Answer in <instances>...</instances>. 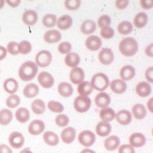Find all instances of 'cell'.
Listing matches in <instances>:
<instances>
[{"label": "cell", "mask_w": 153, "mask_h": 153, "mask_svg": "<svg viewBox=\"0 0 153 153\" xmlns=\"http://www.w3.org/2000/svg\"><path fill=\"white\" fill-rule=\"evenodd\" d=\"M118 153H134V147L129 144H124L120 147Z\"/></svg>", "instance_id": "681fc988"}, {"label": "cell", "mask_w": 153, "mask_h": 153, "mask_svg": "<svg viewBox=\"0 0 153 153\" xmlns=\"http://www.w3.org/2000/svg\"><path fill=\"white\" fill-rule=\"evenodd\" d=\"M96 29V23L92 20H86L81 26V31L86 35L91 34L95 32Z\"/></svg>", "instance_id": "4316f807"}, {"label": "cell", "mask_w": 153, "mask_h": 153, "mask_svg": "<svg viewBox=\"0 0 153 153\" xmlns=\"http://www.w3.org/2000/svg\"><path fill=\"white\" fill-rule=\"evenodd\" d=\"M48 108L54 113H62L64 110V107L60 103L56 101H50L48 103Z\"/></svg>", "instance_id": "60d3db41"}, {"label": "cell", "mask_w": 153, "mask_h": 153, "mask_svg": "<svg viewBox=\"0 0 153 153\" xmlns=\"http://www.w3.org/2000/svg\"><path fill=\"white\" fill-rule=\"evenodd\" d=\"M110 88L115 94H121L126 91L127 85L123 79H117L111 82Z\"/></svg>", "instance_id": "ac0fdd59"}, {"label": "cell", "mask_w": 153, "mask_h": 153, "mask_svg": "<svg viewBox=\"0 0 153 153\" xmlns=\"http://www.w3.org/2000/svg\"><path fill=\"white\" fill-rule=\"evenodd\" d=\"M148 21V17L146 13L140 12L137 14L134 20V26L137 28H142L144 27Z\"/></svg>", "instance_id": "836d02e7"}, {"label": "cell", "mask_w": 153, "mask_h": 153, "mask_svg": "<svg viewBox=\"0 0 153 153\" xmlns=\"http://www.w3.org/2000/svg\"><path fill=\"white\" fill-rule=\"evenodd\" d=\"M0 31H1V28H0Z\"/></svg>", "instance_id": "6125c7cd"}, {"label": "cell", "mask_w": 153, "mask_h": 153, "mask_svg": "<svg viewBox=\"0 0 153 153\" xmlns=\"http://www.w3.org/2000/svg\"><path fill=\"white\" fill-rule=\"evenodd\" d=\"M111 102V98L105 92H100L97 94L95 98L96 105L100 108H105L110 105Z\"/></svg>", "instance_id": "9a60e30c"}, {"label": "cell", "mask_w": 153, "mask_h": 153, "mask_svg": "<svg viewBox=\"0 0 153 153\" xmlns=\"http://www.w3.org/2000/svg\"><path fill=\"white\" fill-rule=\"evenodd\" d=\"M71 45L68 42H63L58 47V51L62 54H67L71 50Z\"/></svg>", "instance_id": "7dc6e473"}, {"label": "cell", "mask_w": 153, "mask_h": 153, "mask_svg": "<svg viewBox=\"0 0 153 153\" xmlns=\"http://www.w3.org/2000/svg\"><path fill=\"white\" fill-rule=\"evenodd\" d=\"M81 3L80 0H66L65 5L67 10H75L79 8Z\"/></svg>", "instance_id": "7bdbcfd3"}, {"label": "cell", "mask_w": 153, "mask_h": 153, "mask_svg": "<svg viewBox=\"0 0 153 153\" xmlns=\"http://www.w3.org/2000/svg\"><path fill=\"white\" fill-rule=\"evenodd\" d=\"M120 74L123 80L129 81L135 76V70L131 65H126L121 68Z\"/></svg>", "instance_id": "d4e9b609"}, {"label": "cell", "mask_w": 153, "mask_h": 153, "mask_svg": "<svg viewBox=\"0 0 153 153\" xmlns=\"http://www.w3.org/2000/svg\"><path fill=\"white\" fill-rule=\"evenodd\" d=\"M132 114L137 120H142L147 115V111L145 107L142 104H136L132 107Z\"/></svg>", "instance_id": "1f68e13d"}, {"label": "cell", "mask_w": 153, "mask_h": 153, "mask_svg": "<svg viewBox=\"0 0 153 153\" xmlns=\"http://www.w3.org/2000/svg\"><path fill=\"white\" fill-rule=\"evenodd\" d=\"M91 105V100L88 96H78L74 101V107L76 111L83 113L88 111Z\"/></svg>", "instance_id": "277c9868"}, {"label": "cell", "mask_w": 153, "mask_h": 153, "mask_svg": "<svg viewBox=\"0 0 153 153\" xmlns=\"http://www.w3.org/2000/svg\"><path fill=\"white\" fill-rule=\"evenodd\" d=\"M153 67L149 68L146 72V78L150 82H153Z\"/></svg>", "instance_id": "f5cc1de1"}, {"label": "cell", "mask_w": 153, "mask_h": 153, "mask_svg": "<svg viewBox=\"0 0 153 153\" xmlns=\"http://www.w3.org/2000/svg\"><path fill=\"white\" fill-rule=\"evenodd\" d=\"M111 22V20L109 16L102 15L98 19L97 24L100 28L103 29L105 27H108L110 25Z\"/></svg>", "instance_id": "ee69618b"}, {"label": "cell", "mask_w": 153, "mask_h": 153, "mask_svg": "<svg viewBox=\"0 0 153 153\" xmlns=\"http://www.w3.org/2000/svg\"><path fill=\"white\" fill-rule=\"evenodd\" d=\"M12 118V113L9 110L3 109L0 111V124L7 125L11 122Z\"/></svg>", "instance_id": "8d00e7d4"}, {"label": "cell", "mask_w": 153, "mask_h": 153, "mask_svg": "<svg viewBox=\"0 0 153 153\" xmlns=\"http://www.w3.org/2000/svg\"><path fill=\"white\" fill-rule=\"evenodd\" d=\"M20 153H33L28 149H25L23 150H22Z\"/></svg>", "instance_id": "91938a15"}, {"label": "cell", "mask_w": 153, "mask_h": 153, "mask_svg": "<svg viewBox=\"0 0 153 153\" xmlns=\"http://www.w3.org/2000/svg\"><path fill=\"white\" fill-rule=\"evenodd\" d=\"M38 70V66L34 62L31 61L26 62L19 68V77L24 81H29L36 76Z\"/></svg>", "instance_id": "6da1fadb"}, {"label": "cell", "mask_w": 153, "mask_h": 153, "mask_svg": "<svg viewBox=\"0 0 153 153\" xmlns=\"http://www.w3.org/2000/svg\"><path fill=\"white\" fill-rule=\"evenodd\" d=\"M111 131V126L109 123L101 121L98 123L96 127V132L101 137H105L110 134Z\"/></svg>", "instance_id": "d6986e66"}, {"label": "cell", "mask_w": 153, "mask_h": 153, "mask_svg": "<svg viewBox=\"0 0 153 153\" xmlns=\"http://www.w3.org/2000/svg\"><path fill=\"white\" fill-rule=\"evenodd\" d=\"M8 141L12 148L19 149L25 143V137L23 134L19 132H13L10 134Z\"/></svg>", "instance_id": "52a82bcc"}, {"label": "cell", "mask_w": 153, "mask_h": 153, "mask_svg": "<svg viewBox=\"0 0 153 153\" xmlns=\"http://www.w3.org/2000/svg\"><path fill=\"white\" fill-rule=\"evenodd\" d=\"M73 24V19L67 15L60 17L57 22V27L60 30H65L71 27Z\"/></svg>", "instance_id": "cb8c5ba5"}, {"label": "cell", "mask_w": 153, "mask_h": 153, "mask_svg": "<svg viewBox=\"0 0 153 153\" xmlns=\"http://www.w3.org/2000/svg\"><path fill=\"white\" fill-rule=\"evenodd\" d=\"M117 122L123 125H126L131 123L132 120V116L131 113L126 110H122L118 111L115 117Z\"/></svg>", "instance_id": "4fadbf2b"}, {"label": "cell", "mask_w": 153, "mask_h": 153, "mask_svg": "<svg viewBox=\"0 0 153 153\" xmlns=\"http://www.w3.org/2000/svg\"><path fill=\"white\" fill-rule=\"evenodd\" d=\"M94 88L89 81L82 82L79 84L77 88V91L80 96H87L89 95L93 91Z\"/></svg>", "instance_id": "83f0119b"}, {"label": "cell", "mask_w": 153, "mask_h": 153, "mask_svg": "<svg viewBox=\"0 0 153 153\" xmlns=\"http://www.w3.org/2000/svg\"><path fill=\"white\" fill-rule=\"evenodd\" d=\"M55 122L58 126L60 127H65L68 124L69 118L66 115H58L56 117Z\"/></svg>", "instance_id": "bcb514c9"}, {"label": "cell", "mask_w": 153, "mask_h": 153, "mask_svg": "<svg viewBox=\"0 0 153 153\" xmlns=\"http://www.w3.org/2000/svg\"><path fill=\"white\" fill-rule=\"evenodd\" d=\"M19 53L23 55H26L30 52L32 49L31 44L27 41H23L18 44Z\"/></svg>", "instance_id": "ab89813d"}, {"label": "cell", "mask_w": 153, "mask_h": 153, "mask_svg": "<svg viewBox=\"0 0 153 153\" xmlns=\"http://www.w3.org/2000/svg\"><path fill=\"white\" fill-rule=\"evenodd\" d=\"M45 125L44 123L39 120H36L32 121L29 125V133L33 135H38L41 134L45 129Z\"/></svg>", "instance_id": "7c38bea8"}, {"label": "cell", "mask_w": 153, "mask_h": 153, "mask_svg": "<svg viewBox=\"0 0 153 153\" xmlns=\"http://www.w3.org/2000/svg\"><path fill=\"white\" fill-rule=\"evenodd\" d=\"M76 130L73 128L67 127L61 133L62 140L65 143H71L76 138Z\"/></svg>", "instance_id": "5bb4252c"}, {"label": "cell", "mask_w": 153, "mask_h": 153, "mask_svg": "<svg viewBox=\"0 0 153 153\" xmlns=\"http://www.w3.org/2000/svg\"><path fill=\"white\" fill-rule=\"evenodd\" d=\"M43 138L45 142L51 146H55L59 142V139L57 134L51 131L45 132L43 134Z\"/></svg>", "instance_id": "d6a6232c"}, {"label": "cell", "mask_w": 153, "mask_h": 153, "mask_svg": "<svg viewBox=\"0 0 153 153\" xmlns=\"http://www.w3.org/2000/svg\"><path fill=\"white\" fill-rule=\"evenodd\" d=\"M102 45V41L97 36H91L86 39L85 45L86 48L92 51L99 50Z\"/></svg>", "instance_id": "8fae6325"}, {"label": "cell", "mask_w": 153, "mask_h": 153, "mask_svg": "<svg viewBox=\"0 0 153 153\" xmlns=\"http://www.w3.org/2000/svg\"><path fill=\"white\" fill-rule=\"evenodd\" d=\"M58 92L64 97H68L72 95L73 93V88L72 85L67 82H62L59 84L58 88Z\"/></svg>", "instance_id": "603a6c76"}, {"label": "cell", "mask_w": 153, "mask_h": 153, "mask_svg": "<svg viewBox=\"0 0 153 153\" xmlns=\"http://www.w3.org/2000/svg\"><path fill=\"white\" fill-rule=\"evenodd\" d=\"M23 95L27 98H33L39 93V87L37 85L31 83L27 85L23 89Z\"/></svg>", "instance_id": "f1b7e54d"}, {"label": "cell", "mask_w": 153, "mask_h": 153, "mask_svg": "<svg viewBox=\"0 0 153 153\" xmlns=\"http://www.w3.org/2000/svg\"><path fill=\"white\" fill-rule=\"evenodd\" d=\"M140 5L144 9L149 10L153 7V1L152 0H142Z\"/></svg>", "instance_id": "816d5d0a"}, {"label": "cell", "mask_w": 153, "mask_h": 153, "mask_svg": "<svg viewBox=\"0 0 153 153\" xmlns=\"http://www.w3.org/2000/svg\"><path fill=\"white\" fill-rule=\"evenodd\" d=\"M4 88L7 93L13 94L18 91L19 84L15 79L8 78L5 81L4 83Z\"/></svg>", "instance_id": "484cf974"}, {"label": "cell", "mask_w": 153, "mask_h": 153, "mask_svg": "<svg viewBox=\"0 0 153 153\" xmlns=\"http://www.w3.org/2000/svg\"><path fill=\"white\" fill-rule=\"evenodd\" d=\"M57 18L53 14H47L42 19V23L46 27L52 28L56 23Z\"/></svg>", "instance_id": "f35d334b"}, {"label": "cell", "mask_w": 153, "mask_h": 153, "mask_svg": "<svg viewBox=\"0 0 153 153\" xmlns=\"http://www.w3.org/2000/svg\"><path fill=\"white\" fill-rule=\"evenodd\" d=\"M136 92L139 96L145 97L150 95L152 92V88L147 82H141L136 87Z\"/></svg>", "instance_id": "7402d4cb"}, {"label": "cell", "mask_w": 153, "mask_h": 153, "mask_svg": "<svg viewBox=\"0 0 153 153\" xmlns=\"http://www.w3.org/2000/svg\"><path fill=\"white\" fill-rule=\"evenodd\" d=\"M39 84L44 88H50L53 85L54 79L52 76L48 72L43 71L39 73L38 76Z\"/></svg>", "instance_id": "9c48e42d"}, {"label": "cell", "mask_w": 153, "mask_h": 153, "mask_svg": "<svg viewBox=\"0 0 153 153\" xmlns=\"http://www.w3.org/2000/svg\"><path fill=\"white\" fill-rule=\"evenodd\" d=\"M114 53L111 49L103 48L99 53V59L100 62L105 65L111 64L114 60Z\"/></svg>", "instance_id": "ba28073f"}, {"label": "cell", "mask_w": 153, "mask_h": 153, "mask_svg": "<svg viewBox=\"0 0 153 153\" xmlns=\"http://www.w3.org/2000/svg\"><path fill=\"white\" fill-rule=\"evenodd\" d=\"M99 116L105 122H110L113 121L115 117L114 111L110 107H105L100 111Z\"/></svg>", "instance_id": "f546056e"}, {"label": "cell", "mask_w": 153, "mask_h": 153, "mask_svg": "<svg viewBox=\"0 0 153 153\" xmlns=\"http://www.w3.org/2000/svg\"><path fill=\"white\" fill-rule=\"evenodd\" d=\"M15 117L16 120L21 123H25L29 121L30 112L29 110L24 107L19 108L16 111Z\"/></svg>", "instance_id": "e575fe53"}, {"label": "cell", "mask_w": 153, "mask_h": 153, "mask_svg": "<svg viewBox=\"0 0 153 153\" xmlns=\"http://www.w3.org/2000/svg\"><path fill=\"white\" fill-rule=\"evenodd\" d=\"M7 49L0 46V60H2V59H4L5 57L7 56Z\"/></svg>", "instance_id": "9f6ffc18"}, {"label": "cell", "mask_w": 153, "mask_h": 153, "mask_svg": "<svg viewBox=\"0 0 153 153\" xmlns=\"http://www.w3.org/2000/svg\"><path fill=\"white\" fill-rule=\"evenodd\" d=\"M153 44L150 45L146 49V54H147L149 56L153 57Z\"/></svg>", "instance_id": "6f0895ef"}, {"label": "cell", "mask_w": 153, "mask_h": 153, "mask_svg": "<svg viewBox=\"0 0 153 153\" xmlns=\"http://www.w3.org/2000/svg\"><path fill=\"white\" fill-rule=\"evenodd\" d=\"M117 29L121 34L128 35L132 31L133 25L129 22L124 21L119 24Z\"/></svg>", "instance_id": "74e56055"}, {"label": "cell", "mask_w": 153, "mask_h": 153, "mask_svg": "<svg viewBox=\"0 0 153 153\" xmlns=\"http://www.w3.org/2000/svg\"><path fill=\"white\" fill-rule=\"evenodd\" d=\"M120 144V140L117 136H111L105 140V147L108 151H114L116 150Z\"/></svg>", "instance_id": "44dd1931"}, {"label": "cell", "mask_w": 153, "mask_h": 153, "mask_svg": "<svg viewBox=\"0 0 153 153\" xmlns=\"http://www.w3.org/2000/svg\"><path fill=\"white\" fill-rule=\"evenodd\" d=\"M131 146L134 147H141L146 143V139L143 134L134 133L132 134L129 139Z\"/></svg>", "instance_id": "e0dca14e"}, {"label": "cell", "mask_w": 153, "mask_h": 153, "mask_svg": "<svg viewBox=\"0 0 153 153\" xmlns=\"http://www.w3.org/2000/svg\"><path fill=\"white\" fill-rule=\"evenodd\" d=\"M18 44L16 42H10L7 46V51L10 54L12 55H16L19 53Z\"/></svg>", "instance_id": "c3c4849f"}, {"label": "cell", "mask_w": 153, "mask_h": 153, "mask_svg": "<svg viewBox=\"0 0 153 153\" xmlns=\"http://www.w3.org/2000/svg\"><path fill=\"white\" fill-rule=\"evenodd\" d=\"M85 74L81 68L76 67L73 68L70 74V78L73 84H79L82 83L84 79Z\"/></svg>", "instance_id": "30bf717a"}, {"label": "cell", "mask_w": 153, "mask_h": 153, "mask_svg": "<svg viewBox=\"0 0 153 153\" xmlns=\"http://www.w3.org/2000/svg\"><path fill=\"white\" fill-rule=\"evenodd\" d=\"M91 84L97 91H103L107 88L110 84L109 79L103 73H97L92 78Z\"/></svg>", "instance_id": "3957f363"}, {"label": "cell", "mask_w": 153, "mask_h": 153, "mask_svg": "<svg viewBox=\"0 0 153 153\" xmlns=\"http://www.w3.org/2000/svg\"><path fill=\"white\" fill-rule=\"evenodd\" d=\"M119 49L121 53L125 56H132L138 50L137 41L132 37L123 39L119 45Z\"/></svg>", "instance_id": "7a4b0ae2"}, {"label": "cell", "mask_w": 153, "mask_h": 153, "mask_svg": "<svg viewBox=\"0 0 153 153\" xmlns=\"http://www.w3.org/2000/svg\"><path fill=\"white\" fill-rule=\"evenodd\" d=\"M0 153H13V152L9 146L3 144L0 145Z\"/></svg>", "instance_id": "db71d44e"}, {"label": "cell", "mask_w": 153, "mask_h": 153, "mask_svg": "<svg viewBox=\"0 0 153 153\" xmlns=\"http://www.w3.org/2000/svg\"><path fill=\"white\" fill-rule=\"evenodd\" d=\"M100 36L105 39H110L114 37V31L113 28L110 27V26L105 27L101 30Z\"/></svg>", "instance_id": "f6af8a7d"}, {"label": "cell", "mask_w": 153, "mask_h": 153, "mask_svg": "<svg viewBox=\"0 0 153 153\" xmlns=\"http://www.w3.org/2000/svg\"><path fill=\"white\" fill-rule=\"evenodd\" d=\"M52 60V56L50 52L47 50H43L38 52L36 57V65L41 67L48 66Z\"/></svg>", "instance_id": "8992f818"}, {"label": "cell", "mask_w": 153, "mask_h": 153, "mask_svg": "<svg viewBox=\"0 0 153 153\" xmlns=\"http://www.w3.org/2000/svg\"><path fill=\"white\" fill-rule=\"evenodd\" d=\"M61 33L56 30H49L44 34V40L49 44L56 43L61 39Z\"/></svg>", "instance_id": "ffe728a7"}, {"label": "cell", "mask_w": 153, "mask_h": 153, "mask_svg": "<svg viewBox=\"0 0 153 153\" xmlns=\"http://www.w3.org/2000/svg\"><path fill=\"white\" fill-rule=\"evenodd\" d=\"M78 139L82 146L89 147L95 143V134L90 131H84L78 134Z\"/></svg>", "instance_id": "5b68a950"}, {"label": "cell", "mask_w": 153, "mask_h": 153, "mask_svg": "<svg viewBox=\"0 0 153 153\" xmlns=\"http://www.w3.org/2000/svg\"><path fill=\"white\" fill-rule=\"evenodd\" d=\"M45 104L44 101L41 99L35 100L31 104V109L36 114H42L45 110Z\"/></svg>", "instance_id": "d590c367"}, {"label": "cell", "mask_w": 153, "mask_h": 153, "mask_svg": "<svg viewBox=\"0 0 153 153\" xmlns=\"http://www.w3.org/2000/svg\"><path fill=\"white\" fill-rule=\"evenodd\" d=\"M22 20L26 25L33 26L35 25L38 20V15L37 12L33 10H27L23 14Z\"/></svg>", "instance_id": "2e32d148"}, {"label": "cell", "mask_w": 153, "mask_h": 153, "mask_svg": "<svg viewBox=\"0 0 153 153\" xmlns=\"http://www.w3.org/2000/svg\"><path fill=\"white\" fill-rule=\"evenodd\" d=\"M129 4V1L128 0H117L115 2V5L119 10H123L128 7Z\"/></svg>", "instance_id": "f907efd6"}, {"label": "cell", "mask_w": 153, "mask_h": 153, "mask_svg": "<svg viewBox=\"0 0 153 153\" xmlns=\"http://www.w3.org/2000/svg\"><path fill=\"white\" fill-rule=\"evenodd\" d=\"M20 103V99L19 96L16 95L10 96L6 101V105L11 108H15L19 105Z\"/></svg>", "instance_id": "b9f144b4"}, {"label": "cell", "mask_w": 153, "mask_h": 153, "mask_svg": "<svg viewBox=\"0 0 153 153\" xmlns=\"http://www.w3.org/2000/svg\"><path fill=\"white\" fill-rule=\"evenodd\" d=\"M66 65L70 67H76L80 62L79 56L75 52H70L67 53L65 60Z\"/></svg>", "instance_id": "4dcf8cb0"}, {"label": "cell", "mask_w": 153, "mask_h": 153, "mask_svg": "<svg viewBox=\"0 0 153 153\" xmlns=\"http://www.w3.org/2000/svg\"><path fill=\"white\" fill-rule=\"evenodd\" d=\"M6 2L11 7L15 8L19 5L20 1V0H7Z\"/></svg>", "instance_id": "11a10c76"}, {"label": "cell", "mask_w": 153, "mask_h": 153, "mask_svg": "<svg viewBox=\"0 0 153 153\" xmlns=\"http://www.w3.org/2000/svg\"><path fill=\"white\" fill-rule=\"evenodd\" d=\"M80 153H96L94 151L89 149H85L84 150H83Z\"/></svg>", "instance_id": "680465c9"}, {"label": "cell", "mask_w": 153, "mask_h": 153, "mask_svg": "<svg viewBox=\"0 0 153 153\" xmlns=\"http://www.w3.org/2000/svg\"><path fill=\"white\" fill-rule=\"evenodd\" d=\"M5 4V1L4 0H0V10L4 7Z\"/></svg>", "instance_id": "94428289"}]
</instances>
